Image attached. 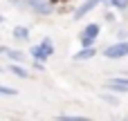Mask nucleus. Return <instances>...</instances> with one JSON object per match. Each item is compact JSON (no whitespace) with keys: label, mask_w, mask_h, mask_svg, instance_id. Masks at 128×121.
<instances>
[{"label":"nucleus","mask_w":128,"mask_h":121,"mask_svg":"<svg viewBox=\"0 0 128 121\" xmlns=\"http://www.w3.org/2000/svg\"><path fill=\"white\" fill-rule=\"evenodd\" d=\"M104 56L110 58V61H117V58L128 56V40H119V43H115V45H108V47L104 49Z\"/></svg>","instance_id":"1"},{"label":"nucleus","mask_w":128,"mask_h":121,"mask_svg":"<svg viewBox=\"0 0 128 121\" xmlns=\"http://www.w3.org/2000/svg\"><path fill=\"white\" fill-rule=\"evenodd\" d=\"M29 54H32L36 61H45V58H50V56L54 54V45H52V40H50V38H45L40 45L32 47V49H29Z\"/></svg>","instance_id":"2"},{"label":"nucleus","mask_w":128,"mask_h":121,"mask_svg":"<svg viewBox=\"0 0 128 121\" xmlns=\"http://www.w3.org/2000/svg\"><path fill=\"white\" fill-rule=\"evenodd\" d=\"M99 31H101V27H99L97 22H90V25H88V27L81 31V45H83V47H90V45H94V40H97Z\"/></svg>","instance_id":"3"},{"label":"nucleus","mask_w":128,"mask_h":121,"mask_svg":"<svg viewBox=\"0 0 128 121\" xmlns=\"http://www.w3.org/2000/svg\"><path fill=\"white\" fill-rule=\"evenodd\" d=\"M99 2H108V0H86L83 4H79V7H76V11H74V20H79V18H83L86 13H90Z\"/></svg>","instance_id":"4"},{"label":"nucleus","mask_w":128,"mask_h":121,"mask_svg":"<svg viewBox=\"0 0 128 121\" xmlns=\"http://www.w3.org/2000/svg\"><path fill=\"white\" fill-rule=\"evenodd\" d=\"M108 90L112 92H128V76H117L108 81Z\"/></svg>","instance_id":"5"},{"label":"nucleus","mask_w":128,"mask_h":121,"mask_svg":"<svg viewBox=\"0 0 128 121\" xmlns=\"http://www.w3.org/2000/svg\"><path fill=\"white\" fill-rule=\"evenodd\" d=\"M94 54H97V49L90 45V47H83L81 52H76V54H74V61H88V58H92Z\"/></svg>","instance_id":"6"},{"label":"nucleus","mask_w":128,"mask_h":121,"mask_svg":"<svg viewBox=\"0 0 128 121\" xmlns=\"http://www.w3.org/2000/svg\"><path fill=\"white\" fill-rule=\"evenodd\" d=\"M14 36H16L18 40H25V38L29 36V29H27V27H14Z\"/></svg>","instance_id":"7"},{"label":"nucleus","mask_w":128,"mask_h":121,"mask_svg":"<svg viewBox=\"0 0 128 121\" xmlns=\"http://www.w3.org/2000/svg\"><path fill=\"white\" fill-rule=\"evenodd\" d=\"M7 56H9L11 61H16V63H22V61H25V54H22V52H16V49H9Z\"/></svg>","instance_id":"8"},{"label":"nucleus","mask_w":128,"mask_h":121,"mask_svg":"<svg viewBox=\"0 0 128 121\" xmlns=\"http://www.w3.org/2000/svg\"><path fill=\"white\" fill-rule=\"evenodd\" d=\"M108 4H110V7H115V9H119V11L128 9V0H108Z\"/></svg>","instance_id":"9"},{"label":"nucleus","mask_w":128,"mask_h":121,"mask_svg":"<svg viewBox=\"0 0 128 121\" xmlns=\"http://www.w3.org/2000/svg\"><path fill=\"white\" fill-rule=\"evenodd\" d=\"M9 70H11V74H16V76H20V79H27V72H25L20 65H11Z\"/></svg>","instance_id":"10"},{"label":"nucleus","mask_w":128,"mask_h":121,"mask_svg":"<svg viewBox=\"0 0 128 121\" xmlns=\"http://www.w3.org/2000/svg\"><path fill=\"white\" fill-rule=\"evenodd\" d=\"M101 99H104L106 103H110V106H119V99L112 97V94H101Z\"/></svg>","instance_id":"11"},{"label":"nucleus","mask_w":128,"mask_h":121,"mask_svg":"<svg viewBox=\"0 0 128 121\" xmlns=\"http://www.w3.org/2000/svg\"><path fill=\"white\" fill-rule=\"evenodd\" d=\"M58 119H63V121H83V117H72V115H61Z\"/></svg>","instance_id":"12"},{"label":"nucleus","mask_w":128,"mask_h":121,"mask_svg":"<svg viewBox=\"0 0 128 121\" xmlns=\"http://www.w3.org/2000/svg\"><path fill=\"white\" fill-rule=\"evenodd\" d=\"M0 94H9V97H14L16 90H14V88H4V85H0Z\"/></svg>","instance_id":"13"},{"label":"nucleus","mask_w":128,"mask_h":121,"mask_svg":"<svg viewBox=\"0 0 128 121\" xmlns=\"http://www.w3.org/2000/svg\"><path fill=\"white\" fill-rule=\"evenodd\" d=\"M27 2H29V4H32V7H34V9H36V7H38V4H43V0H27Z\"/></svg>","instance_id":"14"},{"label":"nucleus","mask_w":128,"mask_h":121,"mask_svg":"<svg viewBox=\"0 0 128 121\" xmlns=\"http://www.w3.org/2000/svg\"><path fill=\"white\" fill-rule=\"evenodd\" d=\"M2 20H4V18H2V16H0V22H2Z\"/></svg>","instance_id":"15"},{"label":"nucleus","mask_w":128,"mask_h":121,"mask_svg":"<svg viewBox=\"0 0 128 121\" xmlns=\"http://www.w3.org/2000/svg\"><path fill=\"white\" fill-rule=\"evenodd\" d=\"M52 2H61V0H52Z\"/></svg>","instance_id":"16"}]
</instances>
